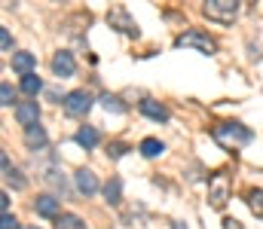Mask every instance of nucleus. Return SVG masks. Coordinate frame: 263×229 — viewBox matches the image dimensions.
Here are the masks:
<instances>
[{
    "label": "nucleus",
    "mask_w": 263,
    "mask_h": 229,
    "mask_svg": "<svg viewBox=\"0 0 263 229\" xmlns=\"http://www.w3.org/2000/svg\"><path fill=\"white\" fill-rule=\"evenodd\" d=\"M138 150H141V156H147V159H156V156H162V153H165V144H162V141H156V138H144Z\"/></svg>",
    "instance_id": "4468645a"
},
{
    "label": "nucleus",
    "mask_w": 263,
    "mask_h": 229,
    "mask_svg": "<svg viewBox=\"0 0 263 229\" xmlns=\"http://www.w3.org/2000/svg\"><path fill=\"white\" fill-rule=\"evenodd\" d=\"M98 141H101V135H98V129H92V126H83V129L77 132V144L86 147V150H92Z\"/></svg>",
    "instance_id": "ddd939ff"
},
{
    "label": "nucleus",
    "mask_w": 263,
    "mask_h": 229,
    "mask_svg": "<svg viewBox=\"0 0 263 229\" xmlns=\"http://www.w3.org/2000/svg\"><path fill=\"white\" fill-rule=\"evenodd\" d=\"M175 46H181V49H199L202 55H214V52H217L214 37H208V34L199 31V28H190V31L178 34V37H175Z\"/></svg>",
    "instance_id": "f257e3e1"
},
{
    "label": "nucleus",
    "mask_w": 263,
    "mask_h": 229,
    "mask_svg": "<svg viewBox=\"0 0 263 229\" xmlns=\"http://www.w3.org/2000/svg\"><path fill=\"white\" fill-rule=\"evenodd\" d=\"M214 138L220 144H248L251 129H245L242 122H220V126H214Z\"/></svg>",
    "instance_id": "20e7f679"
},
{
    "label": "nucleus",
    "mask_w": 263,
    "mask_h": 229,
    "mask_svg": "<svg viewBox=\"0 0 263 229\" xmlns=\"http://www.w3.org/2000/svg\"><path fill=\"white\" fill-rule=\"evenodd\" d=\"M126 153H129V147H126V144L114 141V144H110V150H107V156H110V159H120V156H126Z\"/></svg>",
    "instance_id": "b1692460"
},
{
    "label": "nucleus",
    "mask_w": 263,
    "mask_h": 229,
    "mask_svg": "<svg viewBox=\"0 0 263 229\" xmlns=\"http://www.w3.org/2000/svg\"><path fill=\"white\" fill-rule=\"evenodd\" d=\"M0 229H18V220H15L12 214H3V220H0Z\"/></svg>",
    "instance_id": "a878e982"
},
{
    "label": "nucleus",
    "mask_w": 263,
    "mask_h": 229,
    "mask_svg": "<svg viewBox=\"0 0 263 229\" xmlns=\"http://www.w3.org/2000/svg\"><path fill=\"white\" fill-rule=\"evenodd\" d=\"M107 25L117 28L120 34H126V37H138V34H141V31H138V22L129 15L126 6H110V9H107Z\"/></svg>",
    "instance_id": "39448f33"
},
{
    "label": "nucleus",
    "mask_w": 263,
    "mask_h": 229,
    "mask_svg": "<svg viewBox=\"0 0 263 229\" xmlns=\"http://www.w3.org/2000/svg\"><path fill=\"white\" fill-rule=\"evenodd\" d=\"M0 208H3V214H9V196H6V193L0 196Z\"/></svg>",
    "instance_id": "bb28decb"
},
{
    "label": "nucleus",
    "mask_w": 263,
    "mask_h": 229,
    "mask_svg": "<svg viewBox=\"0 0 263 229\" xmlns=\"http://www.w3.org/2000/svg\"><path fill=\"white\" fill-rule=\"evenodd\" d=\"M12 101H15V92H12L9 82H3V86H0V104H3V107H12Z\"/></svg>",
    "instance_id": "5701e85b"
},
{
    "label": "nucleus",
    "mask_w": 263,
    "mask_h": 229,
    "mask_svg": "<svg viewBox=\"0 0 263 229\" xmlns=\"http://www.w3.org/2000/svg\"><path fill=\"white\" fill-rule=\"evenodd\" d=\"M3 180H6L9 186H15V190H25V186H28V180H25L22 171H15V168H9V171L3 174Z\"/></svg>",
    "instance_id": "4be33fe9"
},
{
    "label": "nucleus",
    "mask_w": 263,
    "mask_h": 229,
    "mask_svg": "<svg viewBox=\"0 0 263 229\" xmlns=\"http://www.w3.org/2000/svg\"><path fill=\"white\" fill-rule=\"evenodd\" d=\"M15 122L25 129H34L40 122V104L37 101H18L15 104Z\"/></svg>",
    "instance_id": "0eeeda50"
},
{
    "label": "nucleus",
    "mask_w": 263,
    "mask_h": 229,
    "mask_svg": "<svg viewBox=\"0 0 263 229\" xmlns=\"http://www.w3.org/2000/svg\"><path fill=\"white\" fill-rule=\"evenodd\" d=\"M248 205L257 217H263V190H248Z\"/></svg>",
    "instance_id": "412c9836"
},
{
    "label": "nucleus",
    "mask_w": 263,
    "mask_h": 229,
    "mask_svg": "<svg viewBox=\"0 0 263 229\" xmlns=\"http://www.w3.org/2000/svg\"><path fill=\"white\" fill-rule=\"evenodd\" d=\"M52 71H55V76H62V79H65V76H73V71H77L73 55L65 52V49H62V52H55V55H52Z\"/></svg>",
    "instance_id": "9d476101"
},
{
    "label": "nucleus",
    "mask_w": 263,
    "mask_h": 229,
    "mask_svg": "<svg viewBox=\"0 0 263 229\" xmlns=\"http://www.w3.org/2000/svg\"><path fill=\"white\" fill-rule=\"evenodd\" d=\"M120 196H123V180H120V177L107 180V186H104V199H107L110 205H120V202H123Z\"/></svg>",
    "instance_id": "dca6fc26"
},
{
    "label": "nucleus",
    "mask_w": 263,
    "mask_h": 229,
    "mask_svg": "<svg viewBox=\"0 0 263 229\" xmlns=\"http://www.w3.org/2000/svg\"><path fill=\"white\" fill-rule=\"evenodd\" d=\"M40 89H43V79H40L37 74L22 76V92H25V95H31V98H34V95H37Z\"/></svg>",
    "instance_id": "f3484780"
},
{
    "label": "nucleus",
    "mask_w": 263,
    "mask_h": 229,
    "mask_svg": "<svg viewBox=\"0 0 263 229\" xmlns=\"http://www.w3.org/2000/svg\"><path fill=\"white\" fill-rule=\"evenodd\" d=\"M73 180H77V190H80L86 199L98 193V177H95V171H89V168H80V171L73 174Z\"/></svg>",
    "instance_id": "1a4fd4ad"
},
{
    "label": "nucleus",
    "mask_w": 263,
    "mask_h": 229,
    "mask_svg": "<svg viewBox=\"0 0 263 229\" xmlns=\"http://www.w3.org/2000/svg\"><path fill=\"white\" fill-rule=\"evenodd\" d=\"M101 107L107 113H126V104L117 98V95H101Z\"/></svg>",
    "instance_id": "a211bd4d"
},
{
    "label": "nucleus",
    "mask_w": 263,
    "mask_h": 229,
    "mask_svg": "<svg viewBox=\"0 0 263 229\" xmlns=\"http://www.w3.org/2000/svg\"><path fill=\"white\" fill-rule=\"evenodd\" d=\"M43 180H46V183H52V186H55V190H62V193H65V174H62V171H59V168H46V174H43Z\"/></svg>",
    "instance_id": "6ab92c4d"
},
{
    "label": "nucleus",
    "mask_w": 263,
    "mask_h": 229,
    "mask_svg": "<svg viewBox=\"0 0 263 229\" xmlns=\"http://www.w3.org/2000/svg\"><path fill=\"white\" fill-rule=\"evenodd\" d=\"M34 211L40 214V217H62L59 211H62V199H55V196H37L34 199Z\"/></svg>",
    "instance_id": "6e6552de"
},
{
    "label": "nucleus",
    "mask_w": 263,
    "mask_h": 229,
    "mask_svg": "<svg viewBox=\"0 0 263 229\" xmlns=\"http://www.w3.org/2000/svg\"><path fill=\"white\" fill-rule=\"evenodd\" d=\"M0 49H3V52H9V49H12V37H9V31H6V28H0Z\"/></svg>",
    "instance_id": "393cba45"
},
{
    "label": "nucleus",
    "mask_w": 263,
    "mask_h": 229,
    "mask_svg": "<svg viewBox=\"0 0 263 229\" xmlns=\"http://www.w3.org/2000/svg\"><path fill=\"white\" fill-rule=\"evenodd\" d=\"M230 190H233V180H230L227 171H217V174L208 177V202H211L214 208H223V205H227Z\"/></svg>",
    "instance_id": "f03ea898"
},
{
    "label": "nucleus",
    "mask_w": 263,
    "mask_h": 229,
    "mask_svg": "<svg viewBox=\"0 0 263 229\" xmlns=\"http://www.w3.org/2000/svg\"><path fill=\"white\" fill-rule=\"evenodd\" d=\"M55 226L59 229H86V223H83L77 214H62V217L55 220Z\"/></svg>",
    "instance_id": "aec40b11"
},
{
    "label": "nucleus",
    "mask_w": 263,
    "mask_h": 229,
    "mask_svg": "<svg viewBox=\"0 0 263 229\" xmlns=\"http://www.w3.org/2000/svg\"><path fill=\"white\" fill-rule=\"evenodd\" d=\"M34 68H37L34 52H12V71H15V74L31 76V74H34Z\"/></svg>",
    "instance_id": "9b49d317"
},
{
    "label": "nucleus",
    "mask_w": 263,
    "mask_h": 229,
    "mask_svg": "<svg viewBox=\"0 0 263 229\" xmlns=\"http://www.w3.org/2000/svg\"><path fill=\"white\" fill-rule=\"evenodd\" d=\"M202 12H205L211 22L230 25V22L239 15V3H236V0H208V3L202 6Z\"/></svg>",
    "instance_id": "7ed1b4c3"
},
{
    "label": "nucleus",
    "mask_w": 263,
    "mask_h": 229,
    "mask_svg": "<svg viewBox=\"0 0 263 229\" xmlns=\"http://www.w3.org/2000/svg\"><path fill=\"white\" fill-rule=\"evenodd\" d=\"M92 101H95V98H92L86 89H73V92H67V95H65V101H62V104H65L67 116H86V113L92 110Z\"/></svg>",
    "instance_id": "423d86ee"
},
{
    "label": "nucleus",
    "mask_w": 263,
    "mask_h": 229,
    "mask_svg": "<svg viewBox=\"0 0 263 229\" xmlns=\"http://www.w3.org/2000/svg\"><path fill=\"white\" fill-rule=\"evenodd\" d=\"M141 113L156 119V122H168V110L159 104V101H141Z\"/></svg>",
    "instance_id": "f8f14e48"
},
{
    "label": "nucleus",
    "mask_w": 263,
    "mask_h": 229,
    "mask_svg": "<svg viewBox=\"0 0 263 229\" xmlns=\"http://www.w3.org/2000/svg\"><path fill=\"white\" fill-rule=\"evenodd\" d=\"M25 144H28L31 150H37V147H46V132H43L40 126H34V129H25Z\"/></svg>",
    "instance_id": "2eb2a0df"
}]
</instances>
